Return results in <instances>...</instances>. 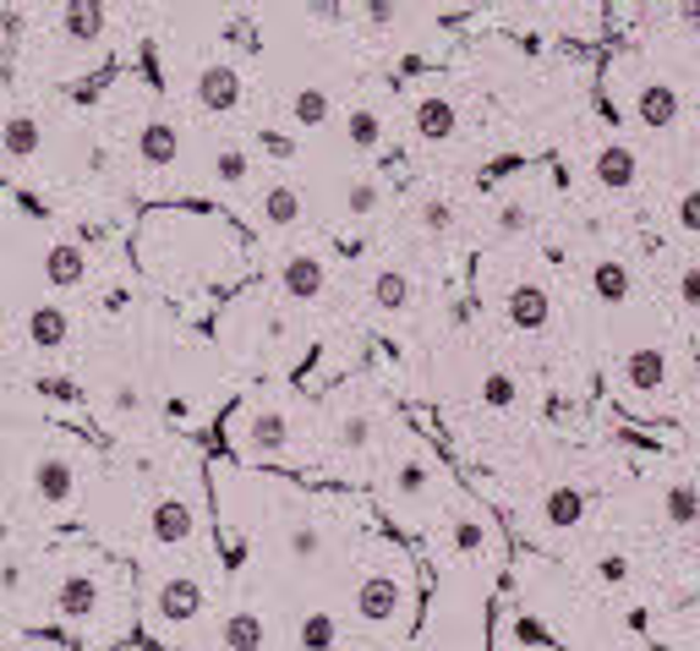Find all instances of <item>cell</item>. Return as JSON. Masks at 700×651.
Returning <instances> with one entry per match:
<instances>
[{"mask_svg":"<svg viewBox=\"0 0 700 651\" xmlns=\"http://www.w3.org/2000/svg\"><path fill=\"white\" fill-rule=\"evenodd\" d=\"M197 105L208 116H230L241 105V72L236 67H203L197 72Z\"/></svg>","mask_w":700,"mask_h":651,"instance_id":"cell-9","label":"cell"},{"mask_svg":"<svg viewBox=\"0 0 700 651\" xmlns=\"http://www.w3.org/2000/svg\"><path fill=\"white\" fill-rule=\"evenodd\" d=\"M618 378H624L635 395H656V389L667 384V351H662V346H635V351L624 357Z\"/></svg>","mask_w":700,"mask_h":651,"instance_id":"cell-12","label":"cell"},{"mask_svg":"<svg viewBox=\"0 0 700 651\" xmlns=\"http://www.w3.org/2000/svg\"><path fill=\"white\" fill-rule=\"evenodd\" d=\"M105 23H110V12H105V7H61V28H67V39H77V45L99 39V34H105Z\"/></svg>","mask_w":700,"mask_h":651,"instance_id":"cell-24","label":"cell"},{"mask_svg":"<svg viewBox=\"0 0 700 651\" xmlns=\"http://www.w3.org/2000/svg\"><path fill=\"white\" fill-rule=\"evenodd\" d=\"M629 290H635L629 263H618V257H596V263H591V296H596V301L624 306V301H629Z\"/></svg>","mask_w":700,"mask_h":651,"instance_id":"cell-18","label":"cell"},{"mask_svg":"<svg viewBox=\"0 0 700 651\" xmlns=\"http://www.w3.org/2000/svg\"><path fill=\"white\" fill-rule=\"evenodd\" d=\"M45 279H50L56 290L83 285V279H88V252H83L77 241H56V246L45 252Z\"/></svg>","mask_w":700,"mask_h":651,"instance_id":"cell-16","label":"cell"},{"mask_svg":"<svg viewBox=\"0 0 700 651\" xmlns=\"http://www.w3.org/2000/svg\"><path fill=\"white\" fill-rule=\"evenodd\" d=\"M241 444H246V455H257V460L285 455V444H290V422H285V411H274V406L252 411V417H246V427H241Z\"/></svg>","mask_w":700,"mask_h":651,"instance_id":"cell-5","label":"cell"},{"mask_svg":"<svg viewBox=\"0 0 700 651\" xmlns=\"http://www.w3.org/2000/svg\"><path fill=\"white\" fill-rule=\"evenodd\" d=\"M678 110H684V105H678V88H673V83H662V77H656V83H640V94H635V121H640V126L667 132V126L678 121Z\"/></svg>","mask_w":700,"mask_h":651,"instance_id":"cell-10","label":"cell"},{"mask_svg":"<svg viewBox=\"0 0 700 651\" xmlns=\"http://www.w3.org/2000/svg\"><path fill=\"white\" fill-rule=\"evenodd\" d=\"M67 340H72V317H67V306L39 301V306L28 312V346H34V351H61Z\"/></svg>","mask_w":700,"mask_h":651,"instance_id":"cell-15","label":"cell"},{"mask_svg":"<svg viewBox=\"0 0 700 651\" xmlns=\"http://www.w3.org/2000/svg\"><path fill=\"white\" fill-rule=\"evenodd\" d=\"M389 487H395V498H422L433 487V466L422 455H411V460H400V471L389 477Z\"/></svg>","mask_w":700,"mask_h":651,"instance_id":"cell-27","label":"cell"},{"mask_svg":"<svg viewBox=\"0 0 700 651\" xmlns=\"http://www.w3.org/2000/svg\"><path fill=\"white\" fill-rule=\"evenodd\" d=\"M635 176H640V170H635V154H629L624 143H607V148L596 154V181H602L607 192H629Z\"/></svg>","mask_w":700,"mask_h":651,"instance_id":"cell-20","label":"cell"},{"mask_svg":"<svg viewBox=\"0 0 700 651\" xmlns=\"http://www.w3.org/2000/svg\"><path fill=\"white\" fill-rule=\"evenodd\" d=\"M678 230L684 236H700V186L678 197Z\"/></svg>","mask_w":700,"mask_h":651,"instance_id":"cell-36","label":"cell"},{"mask_svg":"<svg viewBox=\"0 0 700 651\" xmlns=\"http://www.w3.org/2000/svg\"><path fill=\"white\" fill-rule=\"evenodd\" d=\"M504 312H509L515 329L542 335V329H547V317H553V296H547L542 285H515V290H509V301H504Z\"/></svg>","mask_w":700,"mask_h":651,"instance_id":"cell-13","label":"cell"},{"mask_svg":"<svg viewBox=\"0 0 700 651\" xmlns=\"http://www.w3.org/2000/svg\"><path fill=\"white\" fill-rule=\"evenodd\" d=\"M357 613H362L367 624H395V618L406 613V580H400L395 569L367 575V580L357 586Z\"/></svg>","mask_w":700,"mask_h":651,"instance_id":"cell-1","label":"cell"},{"mask_svg":"<svg viewBox=\"0 0 700 651\" xmlns=\"http://www.w3.org/2000/svg\"><path fill=\"white\" fill-rule=\"evenodd\" d=\"M455 126H460V116H455V105H449L444 94H427V99L417 105V137H422V143H449Z\"/></svg>","mask_w":700,"mask_h":651,"instance_id":"cell-17","label":"cell"},{"mask_svg":"<svg viewBox=\"0 0 700 651\" xmlns=\"http://www.w3.org/2000/svg\"><path fill=\"white\" fill-rule=\"evenodd\" d=\"M56 613H61L67 624H88V618L99 613V580H94L88 569H72V575L56 586Z\"/></svg>","mask_w":700,"mask_h":651,"instance_id":"cell-8","label":"cell"},{"mask_svg":"<svg viewBox=\"0 0 700 651\" xmlns=\"http://www.w3.org/2000/svg\"><path fill=\"white\" fill-rule=\"evenodd\" d=\"M110 406H116L121 417H137V411H143V389H137V384H116Z\"/></svg>","mask_w":700,"mask_h":651,"instance_id":"cell-38","label":"cell"},{"mask_svg":"<svg viewBox=\"0 0 700 651\" xmlns=\"http://www.w3.org/2000/svg\"><path fill=\"white\" fill-rule=\"evenodd\" d=\"M197 613H203V586H197L192 575H170V580L154 591V618H159V624L186 629Z\"/></svg>","mask_w":700,"mask_h":651,"instance_id":"cell-3","label":"cell"},{"mask_svg":"<svg viewBox=\"0 0 700 651\" xmlns=\"http://www.w3.org/2000/svg\"><path fill=\"white\" fill-rule=\"evenodd\" d=\"M455 553H460V558H482V553H487V526H482L476 515H460V520H455Z\"/></svg>","mask_w":700,"mask_h":651,"instance_id":"cell-31","label":"cell"},{"mask_svg":"<svg viewBox=\"0 0 700 651\" xmlns=\"http://www.w3.org/2000/svg\"><path fill=\"white\" fill-rule=\"evenodd\" d=\"M542 520H547L553 531H575V526L586 520V493H580V487H553V493L542 498Z\"/></svg>","mask_w":700,"mask_h":651,"instance_id":"cell-21","label":"cell"},{"mask_svg":"<svg viewBox=\"0 0 700 651\" xmlns=\"http://www.w3.org/2000/svg\"><path fill=\"white\" fill-rule=\"evenodd\" d=\"M301 219H306V197H301L290 181L263 186V197H257V225H263V230H290V225H301Z\"/></svg>","mask_w":700,"mask_h":651,"instance_id":"cell-6","label":"cell"},{"mask_svg":"<svg viewBox=\"0 0 700 651\" xmlns=\"http://www.w3.org/2000/svg\"><path fill=\"white\" fill-rule=\"evenodd\" d=\"M45 148V121L39 116H28V110H12L7 116V159H34Z\"/></svg>","mask_w":700,"mask_h":651,"instance_id":"cell-19","label":"cell"},{"mask_svg":"<svg viewBox=\"0 0 700 651\" xmlns=\"http://www.w3.org/2000/svg\"><path fill=\"white\" fill-rule=\"evenodd\" d=\"M323 285H328V268H323L317 252L301 246V252H290V257L279 263V296H290V301H317Z\"/></svg>","mask_w":700,"mask_h":651,"instance_id":"cell-4","label":"cell"},{"mask_svg":"<svg viewBox=\"0 0 700 651\" xmlns=\"http://www.w3.org/2000/svg\"><path fill=\"white\" fill-rule=\"evenodd\" d=\"M225 564H230V569H241V564H246V542H241L236 531H225Z\"/></svg>","mask_w":700,"mask_h":651,"instance_id":"cell-41","label":"cell"},{"mask_svg":"<svg viewBox=\"0 0 700 651\" xmlns=\"http://www.w3.org/2000/svg\"><path fill=\"white\" fill-rule=\"evenodd\" d=\"M290 116H295V126H323L328 121V94L323 88H301L290 99Z\"/></svg>","mask_w":700,"mask_h":651,"instance_id":"cell-30","label":"cell"},{"mask_svg":"<svg viewBox=\"0 0 700 651\" xmlns=\"http://www.w3.org/2000/svg\"><path fill=\"white\" fill-rule=\"evenodd\" d=\"M34 498L50 504V509H61V504L77 498V466H72V455L45 449V455L34 460Z\"/></svg>","mask_w":700,"mask_h":651,"instance_id":"cell-2","label":"cell"},{"mask_svg":"<svg viewBox=\"0 0 700 651\" xmlns=\"http://www.w3.org/2000/svg\"><path fill=\"white\" fill-rule=\"evenodd\" d=\"M422 225H427L433 236L455 230V203H449V197H427V203H422Z\"/></svg>","mask_w":700,"mask_h":651,"instance_id":"cell-35","label":"cell"},{"mask_svg":"<svg viewBox=\"0 0 700 651\" xmlns=\"http://www.w3.org/2000/svg\"><path fill=\"white\" fill-rule=\"evenodd\" d=\"M498 225H504V236H520V230H531V208H520V203H509V208L498 214Z\"/></svg>","mask_w":700,"mask_h":651,"instance_id":"cell-39","label":"cell"},{"mask_svg":"<svg viewBox=\"0 0 700 651\" xmlns=\"http://www.w3.org/2000/svg\"><path fill=\"white\" fill-rule=\"evenodd\" d=\"M678 301H684L689 312H700V263H689V268L678 274Z\"/></svg>","mask_w":700,"mask_h":651,"instance_id":"cell-37","label":"cell"},{"mask_svg":"<svg viewBox=\"0 0 700 651\" xmlns=\"http://www.w3.org/2000/svg\"><path fill=\"white\" fill-rule=\"evenodd\" d=\"M219 646H225V651H263V646H268V624H263V613H257V607H236V613H225V618H219Z\"/></svg>","mask_w":700,"mask_h":651,"instance_id":"cell-14","label":"cell"},{"mask_svg":"<svg viewBox=\"0 0 700 651\" xmlns=\"http://www.w3.org/2000/svg\"><path fill=\"white\" fill-rule=\"evenodd\" d=\"M339 208L345 214H378L384 208V186L373 181V176H350V181H339Z\"/></svg>","mask_w":700,"mask_h":651,"instance_id":"cell-22","label":"cell"},{"mask_svg":"<svg viewBox=\"0 0 700 651\" xmlns=\"http://www.w3.org/2000/svg\"><path fill=\"white\" fill-rule=\"evenodd\" d=\"M148 531H154L159 547H186L192 531H197V515H192L186 498H159L154 515H148Z\"/></svg>","mask_w":700,"mask_h":651,"instance_id":"cell-7","label":"cell"},{"mask_svg":"<svg viewBox=\"0 0 700 651\" xmlns=\"http://www.w3.org/2000/svg\"><path fill=\"white\" fill-rule=\"evenodd\" d=\"M246 176H252V159H246V148H236V143H219V148H214V181H219V186H246Z\"/></svg>","mask_w":700,"mask_h":651,"instance_id":"cell-26","label":"cell"},{"mask_svg":"<svg viewBox=\"0 0 700 651\" xmlns=\"http://www.w3.org/2000/svg\"><path fill=\"white\" fill-rule=\"evenodd\" d=\"M334 438H339V449H350V455H357V449H367L373 444V422L357 411V417H339L334 422Z\"/></svg>","mask_w":700,"mask_h":651,"instance_id":"cell-33","label":"cell"},{"mask_svg":"<svg viewBox=\"0 0 700 651\" xmlns=\"http://www.w3.org/2000/svg\"><path fill=\"white\" fill-rule=\"evenodd\" d=\"M345 143L350 148H378L384 143V121H378V110H350V121H345Z\"/></svg>","mask_w":700,"mask_h":651,"instance_id":"cell-29","label":"cell"},{"mask_svg":"<svg viewBox=\"0 0 700 651\" xmlns=\"http://www.w3.org/2000/svg\"><path fill=\"white\" fill-rule=\"evenodd\" d=\"M662 515H667V526H695L700 520V493L689 482H673L667 498H662Z\"/></svg>","mask_w":700,"mask_h":651,"instance_id":"cell-28","label":"cell"},{"mask_svg":"<svg viewBox=\"0 0 700 651\" xmlns=\"http://www.w3.org/2000/svg\"><path fill=\"white\" fill-rule=\"evenodd\" d=\"M373 306H378V312H406V306H411V279H406L400 268H384V274L373 279Z\"/></svg>","mask_w":700,"mask_h":651,"instance_id":"cell-25","label":"cell"},{"mask_svg":"<svg viewBox=\"0 0 700 651\" xmlns=\"http://www.w3.org/2000/svg\"><path fill=\"white\" fill-rule=\"evenodd\" d=\"M285 553H290L295 564H312V558L323 553V537H317V526H306V520H295V526L285 531Z\"/></svg>","mask_w":700,"mask_h":651,"instance_id":"cell-32","label":"cell"},{"mask_svg":"<svg viewBox=\"0 0 700 651\" xmlns=\"http://www.w3.org/2000/svg\"><path fill=\"white\" fill-rule=\"evenodd\" d=\"M295 640H301V651H334V646H339V618H334L328 607H312V613L301 618Z\"/></svg>","mask_w":700,"mask_h":651,"instance_id":"cell-23","label":"cell"},{"mask_svg":"<svg viewBox=\"0 0 700 651\" xmlns=\"http://www.w3.org/2000/svg\"><path fill=\"white\" fill-rule=\"evenodd\" d=\"M596 575H602V580H607V586H618V580H629V564H624V558H618V553H607V558H602V564H596Z\"/></svg>","mask_w":700,"mask_h":651,"instance_id":"cell-40","label":"cell"},{"mask_svg":"<svg viewBox=\"0 0 700 651\" xmlns=\"http://www.w3.org/2000/svg\"><path fill=\"white\" fill-rule=\"evenodd\" d=\"M137 159H143L148 170H170V165L181 159V126H176L170 116L148 121V126L137 132Z\"/></svg>","mask_w":700,"mask_h":651,"instance_id":"cell-11","label":"cell"},{"mask_svg":"<svg viewBox=\"0 0 700 651\" xmlns=\"http://www.w3.org/2000/svg\"><path fill=\"white\" fill-rule=\"evenodd\" d=\"M515 400H520V389H515V378H509V373H487V378H482V406L509 411Z\"/></svg>","mask_w":700,"mask_h":651,"instance_id":"cell-34","label":"cell"}]
</instances>
